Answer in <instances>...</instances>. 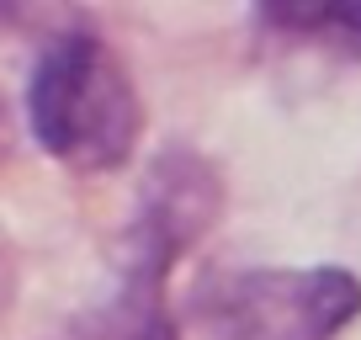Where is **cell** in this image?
I'll use <instances>...</instances> for the list:
<instances>
[{"instance_id":"6","label":"cell","mask_w":361,"mask_h":340,"mask_svg":"<svg viewBox=\"0 0 361 340\" xmlns=\"http://www.w3.org/2000/svg\"><path fill=\"white\" fill-rule=\"evenodd\" d=\"M11 287H16V261H11V250H6V239H0V314L11 303Z\"/></svg>"},{"instance_id":"2","label":"cell","mask_w":361,"mask_h":340,"mask_svg":"<svg viewBox=\"0 0 361 340\" xmlns=\"http://www.w3.org/2000/svg\"><path fill=\"white\" fill-rule=\"evenodd\" d=\"M197 314L224 340H335L361 314V282L340 266H260L207 277Z\"/></svg>"},{"instance_id":"3","label":"cell","mask_w":361,"mask_h":340,"mask_svg":"<svg viewBox=\"0 0 361 340\" xmlns=\"http://www.w3.org/2000/svg\"><path fill=\"white\" fill-rule=\"evenodd\" d=\"M218 207H224V181L197 149H165L149 165L144 192H138V213L123 234V255H117V282L149 287L159 293L176 266L180 250H192L197 239L213 229Z\"/></svg>"},{"instance_id":"5","label":"cell","mask_w":361,"mask_h":340,"mask_svg":"<svg viewBox=\"0 0 361 340\" xmlns=\"http://www.w3.org/2000/svg\"><path fill=\"white\" fill-rule=\"evenodd\" d=\"M271 27L298 37H314V43H329L340 54H361V0H335V6H266Z\"/></svg>"},{"instance_id":"4","label":"cell","mask_w":361,"mask_h":340,"mask_svg":"<svg viewBox=\"0 0 361 340\" xmlns=\"http://www.w3.org/2000/svg\"><path fill=\"white\" fill-rule=\"evenodd\" d=\"M80 335L85 340H176V324H170L159 293L117 282L102 303L80 319Z\"/></svg>"},{"instance_id":"1","label":"cell","mask_w":361,"mask_h":340,"mask_svg":"<svg viewBox=\"0 0 361 340\" xmlns=\"http://www.w3.org/2000/svg\"><path fill=\"white\" fill-rule=\"evenodd\" d=\"M32 138L69 170H112L133 154L144 107L112 48L85 27L48 37L27 75Z\"/></svg>"}]
</instances>
